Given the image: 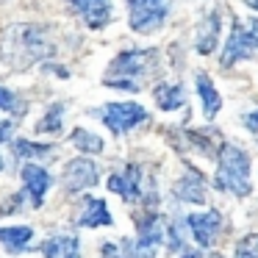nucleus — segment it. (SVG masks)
Listing matches in <instances>:
<instances>
[{
  "mask_svg": "<svg viewBox=\"0 0 258 258\" xmlns=\"http://www.w3.org/2000/svg\"><path fill=\"white\" fill-rule=\"evenodd\" d=\"M214 186L219 191L244 197L250 195V158L241 147L222 145L219 147V167L214 175Z\"/></svg>",
  "mask_w": 258,
  "mask_h": 258,
  "instance_id": "nucleus-1",
  "label": "nucleus"
},
{
  "mask_svg": "<svg viewBox=\"0 0 258 258\" xmlns=\"http://www.w3.org/2000/svg\"><path fill=\"white\" fill-rule=\"evenodd\" d=\"M153 58H156L153 50H125V53H119L106 73V84L136 92L139 89V81L145 78L147 70H150Z\"/></svg>",
  "mask_w": 258,
  "mask_h": 258,
  "instance_id": "nucleus-2",
  "label": "nucleus"
},
{
  "mask_svg": "<svg viewBox=\"0 0 258 258\" xmlns=\"http://www.w3.org/2000/svg\"><path fill=\"white\" fill-rule=\"evenodd\" d=\"M103 122L108 125V131L117 136H125L128 131H134L139 122L147 119V111L139 106V103H108L100 111Z\"/></svg>",
  "mask_w": 258,
  "mask_h": 258,
  "instance_id": "nucleus-3",
  "label": "nucleus"
},
{
  "mask_svg": "<svg viewBox=\"0 0 258 258\" xmlns=\"http://www.w3.org/2000/svg\"><path fill=\"white\" fill-rule=\"evenodd\" d=\"M258 47V23L250 25H233L230 36L225 42V53H222V67H233L236 61L252 56V50Z\"/></svg>",
  "mask_w": 258,
  "mask_h": 258,
  "instance_id": "nucleus-4",
  "label": "nucleus"
},
{
  "mask_svg": "<svg viewBox=\"0 0 258 258\" xmlns=\"http://www.w3.org/2000/svg\"><path fill=\"white\" fill-rule=\"evenodd\" d=\"M167 17L164 0H131V25L139 34H150Z\"/></svg>",
  "mask_w": 258,
  "mask_h": 258,
  "instance_id": "nucleus-5",
  "label": "nucleus"
},
{
  "mask_svg": "<svg viewBox=\"0 0 258 258\" xmlns=\"http://www.w3.org/2000/svg\"><path fill=\"white\" fill-rule=\"evenodd\" d=\"M189 230L191 236H195V241L200 247H214V241H217L219 236V228H222V217H219V211H200V214H189Z\"/></svg>",
  "mask_w": 258,
  "mask_h": 258,
  "instance_id": "nucleus-6",
  "label": "nucleus"
},
{
  "mask_svg": "<svg viewBox=\"0 0 258 258\" xmlns=\"http://www.w3.org/2000/svg\"><path fill=\"white\" fill-rule=\"evenodd\" d=\"M97 178H100V172H97V164L92 158H75L64 169V186H67V191H84L89 186H95Z\"/></svg>",
  "mask_w": 258,
  "mask_h": 258,
  "instance_id": "nucleus-7",
  "label": "nucleus"
},
{
  "mask_svg": "<svg viewBox=\"0 0 258 258\" xmlns=\"http://www.w3.org/2000/svg\"><path fill=\"white\" fill-rule=\"evenodd\" d=\"M164 241V219L158 214H150L139 222V239H136V252L139 258H153Z\"/></svg>",
  "mask_w": 258,
  "mask_h": 258,
  "instance_id": "nucleus-8",
  "label": "nucleus"
},
{
  "mask_svg": "<svg viewBox=\"0 0 258 258\" xmlns=\"http://www.w3.org/2000/svg\"><path fill=\"white\" fill-rule=\"evenodd\" d=\"M108 189H111L114 195H119L122 200L136 203L142 195V169L136 167V164H128L125 172H114L111 178H108Z\"/></svg>",
  "mask_w": 258,
  "mask_h": 258,
  "instance_id": "nucleus-9",
  "label": "nucleus"
},
{
  "mask_svg": "<svg viewBox=\"0 0 258 258\" xmlns=\"http://www.w3.org/2000/svg\"><path fill=\"white\" fill-rule=\"evenodd\" d=\"M67 3L89 28H103L111 20V3L108 0H67Z\"/></svg>",
  "mask_w": 258,
  "mask_h": 258,
  "instance_id": "nucleus-10",
  "label": "nucleus"
},
{
  "mask_svg": "<svg viewBox=\"0 0 258 258\" xmlns=\"http://www.w3.org/2000/svg\"><path fill=\"white\" fill-rule=\"evenodd\" d=\"M23 183H25V197H31V206L39 208L45 200V191L50 189L53 178L47 169H42L39 164H25L23 167Z\"/></svg>",
  "mask_w": 258,
  "mask_h": 258,
  "instance_id": "nucleus-11",
  "label": "nucleus"
},
{
  "mask_svg": "<svg viewBox=\"0 0 258 258\" xmlns=\"http://www.w3.org/2000/svg\"><path fill=\"white\" fill-rule=\"evenodd\" d=\"M78 225H84V228H108L111 225V214H108V206L106 200H100V197H86L84 200V211H81L78 217Z\"/></svg>",
  "mask_w": 258,
  "mask_h": 258,
  "instance_id": "nucleus-12",
  "label": "nucleus"
},
{
  "mask_svg": "<svg viewBox=\"0 0 258 258\" xmlns=\"http://www.w3.org/2000/svg\"><path fill=\"white\" fill-rule=\"evenodd\" d=\"M42 255L45 258H78V239L70 233H58L53 239L42 241Z\"/></svg>",
  "mask_w": 258,
  "mask_h": 258,
  "instance_id": "nucleus-13",
  "label": "nucleus"
},
{
  "mask_svg": "<svg viewBox=\"0 0 258 258\" xmlns=\"http://www.w3.org/2000/svg\"><path fill=\"white\" fill-rule=\"evenodd\" d=\"M31 236H34V230H31L28 225H9V228H0V241H3L6 250H12V252L25 250Z\"/></svg>",
  "mask_w": 258,
  "mask_h": 258,
  "instance_id": "nucleus-14",
  "label": "nucleus"
},
{
  "mask_svg": "<svg viewBox=\"0 0 258 258\" xmlns=\"http://www.w3.org/2000/svg\"><path fill=\"white\" fill-rule=\"evenodd\" d=\"M197 92H200V100H203V111H206V117H214V114L222 108V97H219V92L214 89V84L206 78V75H197Z\"/></svg>",
  "mask_w": 258,
  "mask_h": 258,
  "instance_id": "nucleus-15",
  "label": "nucleus"
},
{
  "mask_svg": "<svg viewBox=\"0 0 258 258\" xmlns=\"http://www.w3.org/2000/svg\"><path fill=\"white\" fill-rule=\"evenodd\" d=\"M156 103L164 108V111H175V108H183L186 106V95H183V89L180 86H167V84H161V86H156Z\"/></svg>",
  "mask_w": 258,
  "mask_h": 258,
  "instance_id": "nucleus-16",
  "label": "nucleus"
},
{
  "mask_svg": "<svg viewBox=\"0 0 258 258\" xmlns=\"http://www.w3.org/2000/svg\"><path fill=\"white\" fill-rule=\"evenodd\" d=\"M217 36H219V14L214 12L211 17L203 23L200 34H197V50L200 53H211L217 47Z\"/></svg>",
  "mask_w": 258,
  "mask_h": 258,
  "instance_id": "nucleus-17",
  "label": "nucleus"
},
{
  "mask_svg": "<svg viewBox=\"0 0 258 258\" xmlns=\"http://www.w3.org/2000/svg\"><path fill=\"white\" fill-rule=\"evenodd\" d=\"M73 145L78 147L81 153H100V150H103V142L97 139L95 134L84 131V128H75V131H73Z\"/></svg>",
  "mask_w": 258,
  "mask_h": 258,
  "instance_id": "nucleus-18",
  "label": "nucleus"
},
{
  "mask_svg": "<svg viewBox=\"0 0 258 258\" xmlns=\"http://www.w3.org/2000/svg\"><path fill=\"white\" fill-rule=\"evenodd\" d=\"M178 197H183L186 203H203V180L197 178H189V180H183V183H178Z\"/></svg>",
  "mask_w": 258,
  "mask_h": 258,
  "instance_id": "nucleus-19",
  "label": "nucleus"
},
{
  "mask_svg": "<svg viewBox=\"0 0 258 258\" xmlns=\"http://www.w3.org/2000/svg\"><path fill=\"white\" fill-rule=\"evenodd\" d=\"M36 131H39V134H50V131L58 134V131H61V106H53L50 111H47V117L36 125Z\"/></svg>",
  "mask_w": 258,
  "mask_h": 258,
  "instance_id": "nucleus-20",
  "label": "nucleus"
},
{
  "mask_svg": "<svg viewBox=\"0 0 258 258\" xmlns=\"http://www.w3.org/2000/svg\"><path fill=\"white\" fill-rule=\"evenodd\" d=\"M14 153H17V158H34V156L50 153V147L47 145H34V142H14Z\"/></svg>",
  "mask_w": 258,
  "mask_h": 258,
  "instance_id": "nucleus-21",
  "label": "nucleus"
},
{
  "mask_svg": "<svg viewBox=\"0 0 258 258\" xmlns=\"http://www.w3.org/2000/svg\"><path fill=\"white\" fill-rule=\"evenodd\" d=\"M236 258H258V233H250L239 241L236 247Z\"/></svg>",
  "mask_w": 258,
  "mask_h": 258,
  "instance_id": "nucleus-22",
  "label": "nucleus"
},
{
  "mask_svg": "<svg viewBox=\"0 0 258 258\" xmlns=\"http://www.w3.org/2000/svg\"><path fill=\"white\" fill-rule=\"evenodd\" d=\"M0 108H3V111H20V103H17V97H14V92L3 89V86H0Z\"/></svg>",
  "mask_w": 258,
  "mask_h": 258,
  "instance_id": "nucleus-23",
  "label": "nucleus"
},
{
  "mask_svg": "<svg viewBox=\"0 0 258 258\" xmlns=\"http://www.w3.org/2000/svg\"><path fill=\"white\" fill-rule=\"evenodd\" d=\"M180 247H183V241H180V225H169V250L178 252Z\"/></svg>",
  "mask_w": 258,
  "mask_h": 258,
  "instance_id": "nucleus-24",
  "label": "nucleus"
},
{
  "mask_svg": "<svg viewBox=\"0 0 258 258\" xmlns=\"http://www.w3.org/2000/svg\"><path fill=\"white\" fill-rule=\"evenodd\" d=\"M12 131H14V125L9 122V119H0V142H9V139H12Z\"/></svg>",
  "mask_w": 258,
  "mask_h": 258,
  "instance_id": "nucleus-25",
  "label": "nucleus"
},
{
  "mask_svg": "<svg viewBox=\"0 0 258 258\" xmlns=\"http://www.w3.org/2000/svg\"><path fill=\"white\" fill-rule=\"evenodd\" d=\"M244 125L252 131V134L258 136V111H252V114H244Z\"/></svg>",
  "mask_w": 258,
  "mask_h": 258,
  "instance_id": "nucleus-26",
  "label": "nucleus"
},
{
  "mask_svg": "<svg viewBox=\"0 0 258 258\" xmlns=\"http://www.w3.org/2000/svg\"><path fill=\"white\" fill-rule=\"evenodd\" d=\"M247 6H250V9H255V12H258V0H247Z\"/></svg>",
  "mask_w": 258,
  "mask_h": 258,
  "instance_id": "nucleus-27",
  "label": "nucleus"
},
{
  "mask_svg": "<svg viewBox=\"0 0 258 258\" xmlns=\"http://www.w3.org/2000/svg\"><path fill=\"white\" fill-rule=\"evenodd\" d=\"M183 258H203V255H200V252H186Z\"/></svg>",
  "mask_w": 258,
  "mask_h": 258,
  "instance_id": "nucleus-28",
  "label": "nucleus"
},
{
  "mask_svg": "<svg viewBox=\"0 0 258 258\" xmlns=\"http://www.w3.org/2000/svg\"><path fill=\"white\" fill-rule=\"evenodd\" d=\"M0 169H3V158H0Z\"/></svg>",
  "mask_w": 258,
  "mask_h": 258,
  "instance_id": "nucleus-29",
  "label": "nucleus"
},
{
  "mask_svg": "<svg viewBox=\"0 0 258 258\" xmlns=\"http://www.w3.org/2000/svg\"><path fill=\"white\" fill-rule=\"evenodd\" d=\"M208 258H219V255H208Z\"/></svg>",
  "mask_w": 258,
  "mask_h": 258,
  "instance_id": "nucleus-30",
  "label": "nucleus"
}]
</instances>
